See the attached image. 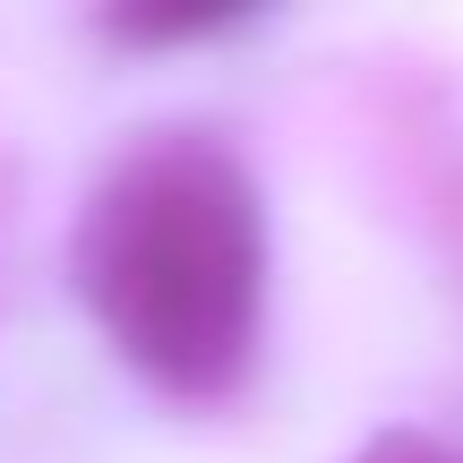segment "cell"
<instances>
[{
  "mask_svg": "<svg viewBox=\"0 0 463 463\" xmlns=\"http://www.w3.org/2000/svg\"><path fill=\"white\" fill-rule=\"evenodd\" d=\"M266 232L241 164L206 146L146 155L86 223V300L172 395H215L258 344Z\"/></svg>",
  "mask_w": 463,
  "mask_h": 463,
  "instance_id": "cell-1",
  "label": "cell"
},
{
  "mask_svg": "<svg viewBox=\"0 0 463 463\" xmlns=\"http://www.w3.org/2000/svg\"><path fill=\"white\" fill-rule=\"evenodd\" d=\"M361 463H447V455H438L430 438H378V447H369Z\"/></svg>",
  "mask_w": 463,
  "mask_h": 463,
  "instance_id": "cell-2",
  "label": "cell"
}]
</instances>
